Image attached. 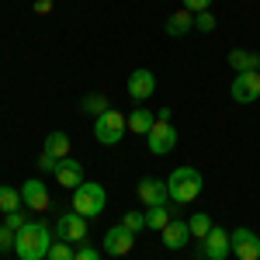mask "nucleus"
<instances>
[{
  "label": "nucleus",
  "instance_id": "1",
  "mask_svg": "<svg viewBox=\"0 0 260 260\" xmlns=\"http://www.w3.org/2000/svg\"><path fill=\"white\" fill-rule=\"evenodd\" d=\"M52 243H56V240H52V229H49L42 219H31L18 233L14 253H18V260H45V253H49Z\"/></svg>",
  "mask_w": 260,
  "mask_h": 260
},
{
  "label": "nucleus",
  "instance_id": "2",
  "mask_svg": "<svg viewBox=\"0 0 260 260\" xmlns=\"http://www.w3.org/2000/svg\"><path fill=\"white\" fill-rule=\"evenodd\" d=\"M201 187H205V180L194 167H177L170 177H167V194L174 205H191V201L201 194Z\"/></svg>",
  "mask_w": 260,
  "mask_h": 260
},
{
  "label": "nucleus",
  "instance_id": "3",
  "mask_svg": "<svg viewBox=\"0 0 260 260\" xmlns=\"http://www.w3.org/2000/svg\"><path fill=\"white\" fill-rule=\"evenodd\" d=\"M104 205H108V191H104V184H98V180H83L80 187L73 191V212L83 215V219L101 215Z\"/></svg>",
  "mask_w": 260,
  "mask_h": 260
},
{
  "label": "nucleus",
  "instance_id": "4",
  "mask_svg": "<svg viewBox=\"0 0 260 260\" xmlns=\"http://www.w3.org/2000/svg\"><path fill=\"white\" fill-rule=\"evenodd\" d=\"M125 132H128V118H125L121 111H115V108H108L101 118H94V139H98L101 146H115V142H121Z\"/></svg>",
  "mask_w": 260,
  "mask_h": 260
},
{
  "label": "nucleus",
  "instance_id": "5",
  "mask_svg": "<svg viewBox=\"0 0 260 260\" xmlns=\"http://www.w3.org/2000/svg\"><path fill=\"white\" fill-rule=\"evenodd\" d=\"M229 253H233V240H229V233H225V229H219V225H212V233L201 240L198 257L201 260H225Z\"/></svg>",
  "mask_w": 260,
  "mask_h": 260
},
{
  "label": "nucleus",
  "instance_id": "6",
  "mask_svg": "<svg viewBox=\"0 0 260 260\" xmlns=\"http://www.w3.org/2000/svg\"><path fill=\"white\" fill-rule=\"evenodd\" d=\"M56 240H62V243H83V240H87V219L77 215L73 208L62 212L59 222H56Z\"/></svg>",
  "mask_w": 260,
  "mask_h": 260
},
{
  "label": "nucleus",
  "instance_id": "7",
  "mask_svg": "<svg viewBox=\"0 0 260 260\" xmlns=\"http://www.w3.org/2000/svg\"><path fill=\"white\" fill-rule=\"evenodd\" d=\"M146 139H149V153H153V156H167V153H174V146H177V128H174L170 121H156Z\"/></svg>",
  "mask_w": 260,
  "mask_h": 260
},
{
  "label": "nucleus",
  "instance_id": "8",
  "mask_svg": "<svg viewBox=\"0 0 260 260\" xmlns=\"http://www.w3.org/2000/svg\"><path fill=\"white\" fill-rule=\"evenodd\" d=\"M233 101L236 104H253V101H260V70H250V73H236L233 77Z\"/></svg>",
  "mask_w": 260,
  "mask_h": 260
},
{
  "label": "nucleus",
  "instance_id": "9",
  "mask_svg": "<svg viewBox=\"0 0 260 260\" xmlns=\"http://www.w3.org/2000/svg\"><path fill=\"white\" fill-rule=\"evenodd\" d=\"M233 257L240 260H260V236L253 233V229H246V225H240V229H233Z\"/></svg>",
  "mask_w": 260,
  "mask_h": 260
},
{
  "label": "nucleus",
  "instance_id": "10",
  "mask_svg": "<svg viewBox=\"0 0 260 260\" xmlns=\"http://www.w3.org/2000/svg\"><path fill=\"white\" fill-rule=\"evenodd\" d=\"M132 246H136V233H128L125 225H111L104 233V253H111V257L132 253Z\"/></svg>",
  "mask_w": 260,
  "mask_h": 260
},
{
  "label": "nucleus",
  "instance_id": "11",
  "mask_svg": "<svg viewBox=\"0 0 260 260\" xmlns=\"http://www.w3.org/2000/svg\"><path fill=\"white\" fill-rule=\"evenodd\" d=\"M125 87H128V98L132 101H149L156 94V77H153V70H132Z\"/></svg>",
  "mask_w": 260,
  "mask_h": 260
},
{
  "label": "nucleus",
  "instance_id": "12",
  "mask_svg": "<svg viewBox=\"0 0 260 260\" xmlns=\"http://www.w3.org/2000/svg\"><path fill=\"white\" fill-rule=\"evenodd\" d=\"M21 201H24L31 212H45V208L52 205V198H49V187H45L39 177H31V180H24V184H21Z\"/></svg>",
  "mask_w": 260,
  "mask_h": 260
},
{
  "label": "nucleus",
  "instance_id": "13",
  "mask_svg": "<svg viewBox=\"0 0 260 260\" xmlns=\"http://www.w3.org/2000/svg\"><path fill=\"white\" fill-rule=\"evenodd\" d=\"M187 240H191V229H187L184 219H170L163 225V246H167V250H184Z\"/></svg>",
  "mask_w": 260,
  "mask_h": 260
},
{
  "label": "nucleus",
  "instance_id": "14",
  "mask_svg": "<svg viewBox=\"0 0 260 260\" xmlns=\"http://www.w3.org/2000/svg\"><path fill=\"white\" fill-rule=\"evenodd\" d=\"M56 180H59L62 187H70V191H77L83 184V163L80 160H59V167H56Z\"/></svg>",
  "mask_w": 260,
  "mask_h": 260
},
{
  "label": "nucleus",
  "instance_id": "15",
  "mask_svg": "<svg viewBox=\"0 0 260 260\" xmlns=\"http://www.w3.org/2000/svg\"><path fill=\"white\" fill-rule=\"evenodd\" d=\"M139 198L146 205H167L170 194H167V180H156V177H146L139 180Z\"/></svg>",
  "mask_w": 260,
  "mask_h": 260
},
{
  "label": "nucleus",
  "instance_id": "16",
  "mask_svg": "<svg viewBox=\"0 0 260 260\" xmlns=\"http://www.w3.org/2000/svg\"><path fill=\"white\" fill-rule=\"evenodd\" d=\"M194 28V14L187 11V7H180V11H174L170 18H167V24H163V31L170 35V39H180V35H187Z\"/></svg>",
  "mask_w": 260,
  "mask_h": 260
},
{
  "label": "nucleus",
  "instance_id": "17",
  "mask_svg": "<svg viewBox=\"0 0 260 260\" xmlns=\"http://www.w3.org/2000/svg\"><path fill=\"white\" fill-rule=\"evenodd\" d=\"M125 118H128V132H136V136H149V128L156 125V115H153L149 108H142V104L132 108Z\"/></svg>",
  "mask_w": 260,
  "mask_h": 260
},
{
  "label": "nucleus",
  "instance_id": "18",
  "mask_svg": "<svg viewBox=\"0 0 260 260\" xmlns=\"http://www.w3.org/2000/svg\"><path fill=\"white\" fill-rule=\"evenodd\" d=\"M229 66L236 70V73H250V70H260V56L253 52V49H233L229 56Z\"/></svg>",
  "mask_w": 260,
  "mask_h": 260
},
{
  "label": "nucleus",
  "instance_id": "19",
  "mask_svg": "<svg viewBox=\"0 0 260 260\" xmlns=\"http://www.w3.org/2000/svg\"><path fill=\"white\" fill-rule=\"evenodd\" d=\"M42 153H49V156H56V160H66V156H70V136H66V132H49L45 142H42Z\"/></svg>",
  "mask_w": 260,
  "mask_h": 260
},
{
  "label": "nucleus",
  "instance_id": "20",
  "mask_svg": "<svg viewBox=\"0 0 260 260\" xmlns=\"http://www.w3.org/2000/svg\"><path fill=\"white\" fill-rule=\"evenodd\" d=\"M174 219V212H170V205H149V212H146V229H156L163 233V225Z\"/></svg>",
  "mask_w": 260,
  "mask_h": 260
},
{
  "label": "nucleus",
  "instance_id": "21",
  "mask_svg": "<svg viewBox=\"0 0 260 260\" xmlns=\"http://www.w3.org/2000/svg\"><path fill=\"white\" fill-rule=\"evenodd\" d=\"M21 205H24V201H21V191H18V187L0 184V212H4V215H7V212H18Z\"/></svg>",
  "mask_w": 260,
  "mask_h": 260
},
{
  "label": "nucleus",
  "instance_id": "22",
  "mask_svg": "<svg viewBox=\"0 0 260 260\" xmlns=\"http://www.w3.org/2000/svg\"><path fill=\"white\" fill-rule=\"evenodd\" d=\"M187 229H191V236H194V240H205V236L212 233V215H205V212H194V215L187 219Z\"/></svg>",
  "mask_w": 260,
  "mask_h": 260
},
{
  "label": "nucleus",
  "instance_id": "23",
  "mask_svg": "<svg viewBox=\"0 0 260 260\" xmlns=\"http://www.w3.org/2000/svg\"><path fill=\"white\" fill-rule=\"evenodd\" d=\"M80 111H83V115H94V118H101V115L108 111V98H104V94H87V98L80 101Z\"/></svg>",
  "mask_w": 260,
  "mask_h": 260
},
{
  "label": "nucleus",
  "instance_id": "24",
  "mask_svg": "<svg viewBox=\"0 0 260 260\" xmlns=\"http://www.w3.org/2000/svg\"><path fill=\"white\" fill-rule=\"evenodd\" d=\"M121 225L139 236L142 229H146V212H125V215H121Z\"/></svg>",
  "mask_w": 260,
  "mask_h": 260
},
{
  "label": "nucleus",
  "instance_id": "25",
  "mask_svg": "<svg viewBox=\"0 0 260 260\" xmlns=\"http://www.w3.org/2000/svg\"><path fill=\"white\" fill-rule=\"evenodd\" d=\"M45 260H73V246H70V243H62V240H56L52 246H49Z\"/></svg>",
  "mask_w": 260,
  "mask_h": 260
},
{
  "label": "nucleus",
  "instance_id": "26",
  "mask_svg": "<svg viewBox=\"0 0 260 260\" xmlns=\"http://www.w3.org/2000/svg\"><path fill=\"white\" fill-rule=\"evenodd\" d=\"M14 243H18V233H14V229H7V225H0V253H11V250H14Z\"/></svg>",
  "mask_w": 260,
  "mask_h": 260
},
{
  "label": "nucleus",
  "instance_id": "27",
  "mask_svg": "<svg viewBox=\"0 0 260 260\" xmlns=\"http://www.w3.org/2000/svg\"><path fill=\"white\" fill-rule=\"evenodd\" d=\"M194 28H198V31H205V35H208V31H215V18H212V11L194 14Z\"/></svg>",
  "mask_w": 260,
  "mask_h": 260
},
{
  "label": "nucleus",
  "instance_id": "28",
  "mask_svg": "<svg viewBox=\"0 0 260 260\" xmlns=\"http://www.w3.org/2000/svg\"><path fill=\"white\" fill-rule=\"evenodd\" d=\"M28 222H31V219H24V215H21V208H18V212H7L4 225H7V229H14V233H21V229H24Z\"/></svg>",
  "mask_w": 260,
  "mask_h": 260
},
{
  "label": "nucleus",
  "instance_id": "29",
  "mask_svg": "<svg viewBox=\"0 0 260 260\" xmlns=\"http://www.w3.org/2000/svg\"><path fill=\"white\" fill-rule=\"evenodd\" d=\"M73 260H101V253L90 246V243H80V246L73 250Z\"/></svg>",
  "mask_w": 260,
  "mask_h": 260
},
{
  "label": "nucleus",
  "instance_id": "30",
  "mask_svg": "<svg viewBox=\"0 0 260 260\" xmlns=\"http://www.w3.org/2000/svg\"><path fill=\"white\" fill-rule=\"evenodd\" d=\"M180 4H184L191 14H201V11H208V7H212V0H180Z\"/></svg>",
  "mask_w": 260,
  "mask_h": 260
},
{
  "label": "nucleus",
  "instance_id": "31",
  "mask_svg": "<svg viewBox=\"0 0 260 260\" xmlns=\"http://www.w3.org/2000/svg\"><path fill=\"white\" fill-rule=\"evenodd\" d=\"M56 167H59V160H56V156H49V153H42V156H39V170H49V174H56Z\"/></svg>",
  "mask_w": 260,
  "mask_h": 260
},
{
  "label": "nucleus",
  "instance_id": "32",
  "mask_svg": "<svg viewBox=\"0 0 260 260\" xmlns=\"http://www.w3.org/2000/svg\"><path fill=\"white\" fill-rule=\"evenodd\" d=\"M35 11H39V14H49V11H52V0H35Z\"/></svg>",
  "mask_w": 260,
  "mask_h": 260
},
{
  "label": "nucleus",
  "instance_id": "33",
  "mask_svg": "<svg viewBox=\"0 0 260 260\" xmlns=\"http://www.w3.org/2000/svg\"><path fill=\"white\" fill-rule=\"evenodd\" d=\"M156 121H170V108H160L156 111Z\"/></svg>",
  "mask_w": 260,
  "mask_h": 260
}]
</instances>
